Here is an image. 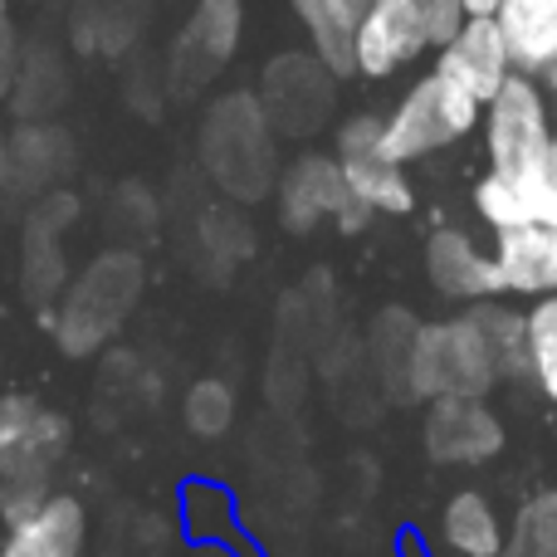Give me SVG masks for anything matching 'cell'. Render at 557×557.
<instances>
[{"mask_svg":"<svg viewBox=\"0 0 557 557\" xmlns=\"http://www.w3.org/2000/svg\"><path fill=\"white\" fill-rule=\"evenodd\" d=\"M74 445V421L29 392L0 396V519L20 523L49 499L54 470Z\"/></svg>","mask_w":557,"mask_h":557,"instance_id":"6da1fadb","label":"cell"},{"mask_svg":"<svg viewBox=\"0 0 557 557\" xmlns=\"http://www.w3.org/2000/svg\"><path fill=\"white\" fill-rule=\"evenodd\" d=\"M147 284L137 250H103L64 284L49 308V333L64 357H94L123 333L127 313L137 308Z\"/></svg>","mask_w":557,"mask_h":557,"instance_id":"7a4b0ae2","label":"cell"},{"mask_svg":"<svg viewBox=\"0 0 557 557\" xmlns=\"http://www.w3.org/2000/svg\"><path fill=\"white\" fill-rule=\"evenodd\" d=\"M494 386L504 382L474 313L416 323L411 357H406V401L425 406L441 396H490Z\"/></svg>","mask_w":557,"mask_h":557,"instance_id":"3957f363","label":"cell"},{"mask_svg":"<svg viewBox=\"0 0 557 557\" xmlns=\"http://www.w3.org/2000/svg\"><path fill=\"white\" fill-rule=\"evenodd\" d=\"M201 157L206 172L240 201L264 196L274 176V143H270V117H264L260 98L231 94L211 108L201 127Z\"/></svg>","mask_w":557,"mask_h":557,"instance_id":"277c9868","label":"cell"},{"mask_svg":"<svg viewBox=\"0 0 557 557\" xmlns=\"http://www.w3.org/2000/svg\"><path fill=\"white\" fill-rule=\"evenodd\" d=\"M480 108L455 78H445L441 69H431L425 78H416V88L396 103V113L382 123V152L392 162H421V157L441 152V147L460 143L474 133Z\"/></svg>","mask_w":557,"mask_h":557,"instance_id":"5b68a950","label":"cell"},{"mask_svg":"<svg viewBox=\"0 0 557 557\" xmlns=\"http://www.w3.org/2000/svg\"><path fill=\"white\" fill-rule=\"evenodd\" d=\"M421 445L425 460L445 470H480L504 455L509 425L490 406V396H441V401H425Z\"/></svg>","mask_w":557,"mask_h":557,"instance_id":"8992f818","label":"cell"},{"mask_svg":"<svg viewBox=\"0 0 557 557\" xmlns=\"http://www.w3.org/2000/svg\"><path fill=\"white\" fill-rule=\"evenodd\" d=\"M278 221H284V231H294V235L318 231L323 221H333L343 235H357V231H367L372 211L347 191L337 157L308 152L278 176Z\"/></svg>","mask_w":557,"mask_h":557,"instance_id":"52a82bcc","label":"cell"},{"mask_svg":"<svg viewBox=\"0 0 557 557\" xmlns=\"http://www.w3.org/2000/svg\"><path fill=\"white\" fill-rule=\"evenodd\" d=\"M484 113V147H490V172L519 176L553 147L548 103L529 74H509L504 88L490 98Z\"/></svg>","mask_w":557,"mask_h":557,"instance_id":"ba28073f","label":"cell"},{"mask_svg":"<svg viewBox=\"0 0 557 557\" xmlns=\"http://www.w3.org/2000/svg\"><path fill=\"white\" fill-rule=\"evenodd\" d=\"M425 39V10L421 0H372L352 39V64L367 78H392L401 64H411Z\"/></svg>","mask_w":557,"mask_h":557,"instance_id":"9c48e42d","label":"cell"},{"mask_svg":"<svg viewBox=\"0 0 557 557\" xmlns=\"http://www.w3.org/2000/svg\"><path fill=\"white\" fill-rule=\"evenodd\" d=\"M327 103H333V84H327L323 59H304V54H284L264 69V117L288 137H308L323 123Z\"/></svg>","mask_w":557,"mask_h":557,"instance_id":"30bf717a","label":"cell"},{"mask_svg":"<svg viewBox=\"0 0 557 557\" xmlns=\"http://www.w3.org/2000/svg\"><path fill=\"white\" fill-rule=\"evenodd\" d=\"M78 215V196L69 191H45L35 201L25 221V255H20V288H25L29 304H45V318L54 308V298L64 294V225Z\"/></svg>","mask_w":557,"mask_h":557,"instance_id":"8fae6325","label":"cell"},{"mask_svg":"<svg viewBox=\"0 0 557 557\" xmlns=\"http://www.w3.org/2000/svg\"><path fill=\"white\" fill-rule=\"evenodd\" d=\"M425 278L441 298L455 304H484V298H504V278L494 255H484L474 245L470 231L460 225H441V231L425 240Z\"/></svg>","mask_w":557,"mask_h":557,"instance_id":"7c38bea8","label":"cell"},{"mask_svg":"<svg viewBox=\"0 0 557 557\" xmlns=\"http://www.w3.org/2000/svg\"><path fill=\"white\" fill-rule=\"evenodd\" d=\"M235 45H240V0H201L172 49V84L182 94L201 88L225 69Z\"/></svg>","mask_w":557,"mask_h":557,"instance_id":"4fadbf2b","label":"cell"},{"mask_svg":"<svg viewBox=\"0 0 557 557\" xmlns=\"http://www.w3.org/2000/svg\"><path fill=\"white\" fill-rule=\"evenodd\" d=\"M435 69H441L445 78H455L474 103H490V98L504 88V78L513 74L509 49H504V35H499V25H494V15H465L460 35L441 49V64Z\"/></svg>","mask_w":557,"mask_h":557,"instance_id":"5bb4252c","label":"cell"},{"mask_svg":"<svg viewBox=\"0 0 557 557\" xmlns=\"http://www.w3.org/2000/svg\"><path fill=\"white\" fill-rule=\"evenodd\" d=\"M88 509L74 494H49L29 519L10 523L0 539V557H84Z\"/></svg>","mask_w":557,"mask_h":557,"instance_id":"9a60e30c","label":"cell"},{"mask_svg":"<svg viewBox=\"0 0 557 557\" xmlns=\"http://www.w3.org/2000/svg\"><path fill=\"white\" fill-rule=\"evenodd\" d=\"M504 294L519 298H548L557 294V225H519L504 231L494 245Z\"/></svg>","mask_w":557,"mask_h":557,"instance_id":"2e32d148","label":"cell"},{"mask_svg":"<svg viewBox=\"0 0 557 557\" xmlns=\"http://www.w3.org/2000/svg\"><path fill=\"white\" fill-rule=\"evenodd\" d=\"M494 25L504 35L513 74H543L557 59V0H499Z\"/></svg>","mask_w":557,"mask_h":557,"instance_id":"e0dca14e","label":"cell"},{"mask_svg":"<svg viewBox=\"0 0 557 557\" xmlns=\"http://www.w3.org/2000/svg\"><path fill=\"white\" fill-rule=\"evenodd\" d=\"M504 529L509 523L484 490H455L441 509V543L455 557H499Z\"/></svg>","mask_w":557,"mask_h":557,"instance_id":"ac0fdd59","label":"cell"},{"mask_svg":"<svg viewBox=\"0 0 557 557\" xmlns=\"http://www.w3.org/2000/svg\"><path fill=\"white\" fill-rule=\"evenodd\" d=\"M337 166H343L347 191H352L372 215H411L416 211V191H411V182H406L401 162H392L382 147L343 152Z\"/></svg>","mask_w":557,"mask_h":557,"instance_id":"d6986e66","label":"cell"},{"mask_svg":"<svg viewBox=\"0 0 557 557\" xmlns=\"http://www.w3.org/2000/svg\"><path fill=\"white\" fill-rule=\"evenodd\" d=\"M304 29L313 35V49L323 59L327 74H357L352 64V39L372 0H294Z\"/></svg>","mask_w":557,"mask_h":557,"instance_id":"ffe728a7","label":"cell"},{"mask_svg":"<svg viewBox=\"0 0 557 557\" xmlns=\"http://www.w3.org/2000/svg\"><path fill=\"white\" fill-rule=\"evenodd\" d=\"M69 172V137L49 123H25L10 137V186H29L45 196Z\"/></svg>","mask_w":557,"mask_h":557,"instance_id":"44dd1931","label":"cell"},{"mask_svg":"<svg viewBox=\"0 0 557 557\" xmlns=\"http://www.w3.org/2000/svg\"><path fill=\"white\" fill-rule=\"evenodd\" d=\"M470 313H474V323H480L484 343H490V357H494V367H499V382H533L523 313L504 308L499 298H484V304H474Z\"/></svg>","mask_w":557,"mask_h":557,"instance_id":"7402d4cb","label":"cell"},{"mask_svg":"<svg viewBox=\"0 0 557 557\" xmlns=\"http://www.w3.org/2000/svg\"><path fill=\"white\" fill-rule=\"evenodd\" d=\"M411 337H416V318L406 308H382L367 333V362H372L376 382L386 386L392 401H406V357H411Z\"/></svg>","mask_w":557,"mask_h":557,"instance_id":"603a6c76","label":"cell"},{"mask_svg":"<svg viewBox=\"0 0 557 557\" xmlns=\"http://www.w3.org/2000/svg\"><path fill=\"white\" fill-rule=\"evenodd\" d=\"M69 78H64V64H59L49 49H25L20 59V78H15V94H10V108H15L25 123H39L59 108L64 98Z\"/></svg>","mask_w":557,"mask_h":557,"instance_id":"cb8c5ba5","label":"cell"},{"mask_svg":"<svg viewBox=\"0 0 557 557\" xmlns=\"http://www.w3.org/2000/svg\"><path fill=\"white\" fill-rule=\"evenodd\" d=\"M235 416H240V396L225 376H196L182 396V421L196 441H221L231 435Z\"/></svg>","mask_w":557,"mask_h":557,"instance_id":"d4e9b609","label":"cell"},{"mask_svg":"<svg viewBox=\"0 0 557 557\" xmlns=\"http://www.w3.org/2000/svg\"><path fill=\"white\" fill-rule=\"evenodd\" d=\"M499 557H557V490H539L519 504Z\"/></svg>","mask_w":557,"mask_h":557,"instance_id":"484cf974","label":"cell"},{"mask_svg":"<svg viewBox=\"0 0 557 557\" xmlns=\"http://www.w3.org/2000/svg\"><path fill=\"white\" fill-rule=\"evenodd\" d=\"M523 327H529L533 386L557 406V294L533 298V308L523 313Z\"/></svg>","mask_w":557,"mask_h":557,"instance_id":"4316f807","label":"cell"},{"mask_svg":"<svg viewBox=\"0 0 557 557\" xmlns=\"http://www.w3.org/2000/svg\"><path fill=\"white\" fill-rule=\"evenodd\" d=\"M474 211H480V221L490 225L494 235L519 231V225H533L529 211H523L519 182H513V176H504V172H484L480 182H474Z\"/></svg>","mask_w":557,"mask_h":557,"instance_id":"83f0119b","label":"cell"},{"mask_svg":"<svg viewBox=\"0 0 557 557\" xmlns=\"http://www.w3.org/2000/svg\"><path fill=\"white\" fill-rule=\"evenodd\" d=\"M519 182V196H523V211H529L533 225H557V143L529 172L513 176Z\"/></svg>","mask_w":557,"mask_h":557,"instance_id":"f1b7e54d","label":"cell"},{"mask_svg":"<svg viewBox=\"0 0 557 557\" xmlns=\"http://www.w3.org/2000/svg\"><path fill=\"white\" fill-rule=\"evenodd\" d=\"M20 59H25V45H20V25L10 15V5L0 0V103H10L20 78Z\"/></svg>","mask_w":557,"mask_h":557,"instance_id":"f546056e","label":"cell"},{"mask_svg":"<svg viewBox=\"0 0 557 557\" xmlns=\"http://www.w3.org/2000/svg\"><path fill=\"white\" fill-rule=\"evenodd\" d=\"M421 10H425V39H431V45L445 49L455 35H460V25H465L460 0H421Z\"/></svg>","mask_w":557,"mask_h":557,"instance_id":"4dcf8cb0","label":"cell"},{"mask_svg":"<svg viewBox=\"0 0 557 557\" xmlns=\"http://www.w3.org/2000/svg\"><path fill=\"white\" fill-rule=\"evenodd\" d=\"M382 123H386V117H372V113H357L352 123H343V133H337V157H343V152H367V147H382Z\"/></svg>","mask_w":557,"mask_h":557,"instance_id":"1f68e13d","label":"cell"},{"mask_svg":"<svg viewBox=\"0 0 557 557\" xmlns=\"http://www.w3.org/2000/svg\"><path fill=\"white\" fill-rule=\"evenodd\" d=\"M10 186V137L0 133V191Z\"/></svg>","mask_w":557,"mask_h":557,"instance_id":"d6a6232c","label":"cell"},{"mask_svg":"<svg viewBox=\"0 0 557 557\" xmlns=\"http://www.w3.org/2000/svg\"><path fill=\"white\" fill-rule=\"evenodd\" d=\"M460 5H465V15H494L499 0H460Z\"/></svg>","mask_w":557,"mask_h":557,"instance_id":"836d02e7","label":"cell"},{"mask_svg":"<svg viewBox=\"0 0 557 557\" xmlns=\"http://www.w3.org/2000/svg\"><path fill=\"white\" fill-rule=\"evenodd\" d=\"M543 78H548V94L557 98V59H553V64H548V69H543Z\"/></svg>","mask_w":557,"mask_h":557,"instance_id":"e575fe53","label":"cell"},{"mask_svg":"<svg viewBox=\"0 0 557 557\" xmlns=\"http://www.w3.org/2000/svg\"><path fill=\"white\" fill-rule=\"evenodd\" d=\"M553 143H557V127H553Z\"/></svg>","mask_w":557,"mask_h":557,"instance_id":"d590c367","label":"cell"}]
</instances>
